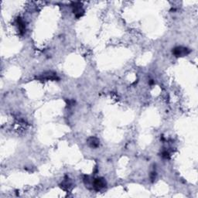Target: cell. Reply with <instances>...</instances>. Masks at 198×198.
<instances>
[{
    "mask_svg": "<svg viewBox=\"0 0 198 198\" xmlns=\"http://www.w3.org/2000/svg\"><path fill=\"white\" fill-rule=\"evenodd\" d=\"M107 185L106 180L102 177H99V178H96L93 180L92 182V187L94 190L96 191H99L102 189L105 188Z\"/></svg>",
    "mask_w": 198,
    "mask_h": 198,
    "instance_id": "6da1fadb",
    "label": "cell"
},
{
    "mask_svg": "<svg viewBox=\"0 0 198 198\" xmlns=\"http://www.w3.org/2000/svg\"><path fill=\"white\" fill-rule=\"evenodd\" d=\"M71 6L73 9V13L75 15L76 18H80L84 15V11L81 2H72Z\"/></svg>",
    "mask_w": 198,
    "mask_h": 198,
    "instance_id": "7a4b0ae2",
    "label": "cell"
},
{
    "mask_svg": "<svg viewBox=\"0 0 198 198\" xmlns=\"http://www.w3.org/2000/svg\"><path fill=\"white\" fill-rule=\"evenodd\" d=\"M190 53L188 48L184 47H176L174 49H173V54L176 57H180V56H185Z\"/></svg>",
    "mask_w": 198,
    "mask_h": 198,
    "instance_id": "3957f363",
    "label": "cell"
},
{
    "mask_svg": "<svg viewBox=\"0 0 198 198\" xmlns=\"http://www.w3.org/2000/svg\"><path fill=\"white\" fill-rule=\"evenodd\" d=\"M38 78L39 79H41V80H59V78L56 76V73L51 72V71L43 74V75H41Z\"/></svg>",
    "mask_w": 198,
    "mask_h": 198,
    "instance_id": "277c9868",
    "label": "cell"
},
{
    "mask_svg": "<svg viewBox=\"0 0 198 198\" xmlns=\"http://www.w3.org/2000/svg\"><path fill=\"white\" fill-rule=\"evenodd\" d=\"M99 140L96 137H90L87 139V144L91 148H98L99 146Z\"/></svg>",
    "mask_w": 198,
    "mask_h": 198,
    "instance_id": "5b68a950",
    "label": "cell"
},
{
    "mask_svg": "<svg viewBox=\"0 0 198 198\" xmlns=\"http://www.w3.org/2000/svg\"><path fill=\"white\" fill-rule=\"evenodd\" d=\"M17 26H18V29H19V30L20 31L21 34H23V33L25 32L26 27H25V23H24L23 20L20 18V17L17 18Z\"/></svg>",
    "mask_w": 198,
    "mask_h": 198,
    "instance_id": "8992f818",
    "label": "cell"
},
{
    "mask_svg": "<svg viewBox=\"0 0 198 198\" xmlns=\"http://www.w3.org/2000/svg\"><path fill=\"white\" fill-rule=\"evenodd\" d=\"M71 187V184L68 181V179L64 180V181L60 184V187H61L62 189H64V190H69Z\"/></svg>",
    "mask_w": 198,
    "mask_h": 198,
    "instance_id": "52a82bcc",
    "label": "cell"
},
{
    "mask_svg": "<svg viewBox=\"0 0 198 198\" xmlns=\"http://www.w3.org/2000/svg\"><path fill=\"white\" fill-rule=\"evenodd\" d=\"M162 156L163 157L164 159H169V153H167L166 151H165V152H163V153H162Z\"/></svg>",
    "mask_w": 198,
    "mask_h": 198,
    "instance_id": "ba28073f",
    "label": "cell"
}]
</instances>
